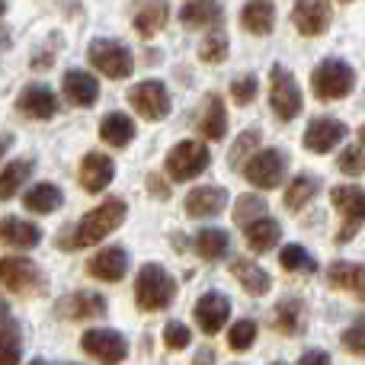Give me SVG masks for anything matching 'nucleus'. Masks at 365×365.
<instances>
[{
	"mask_svg": "<svg viewBox=\"0 0 365 365\" xmlns=\"http://www.w3.org/2000/svg\"><path fill=\"white\" fill-rule=\"evenodd\" d=\"M128 205L122 199H106L103 205H96L93 212H87L81 221H77L74 234L71 237H61L58 234V247L64 250H81V247H96L100 240H106L115 227L125 221Z\"/></svg>",
	"mask_w": 365,
	"mask_h": 365,
	"instance_id": "obj_1",
	"label": "nucleus"
},
{
	"mask_svg": "<svg viewBox=\"0 0 365 365\" xmlns=\"http://www.w3.org/2000/svg\"><path fill=\"white\" fill-rule=\"evenodd\" d=\"M177 295V282L170 272L158 263H145L138 269V282H135V302L141 311H164Z\"/></svg>",
	"mask_w": 365,
	"mask_h": 365,
	"instance_id": "obj_2",
	"label": "nucleus"
},
{
	"mask_svg": "<svg viewBox=\"0 0 365 365\" xmlns=\"http://www.w3.org/2000/svg\"><path fill=\"white\" fill-rule=\"evenodd\" d=\"M353 83H356L353 68L346 61H340V58L321 61L314 68V74H311V87H314V93L321 100H343L353 90Z\"/></svg>",
	"mask_w": 365,
	"mask_h": 365,
	"instance_id": "obj_3",
	"label": "nucleus"
},
{
	"mask_svg": "<svg viewBox=\"0 0 365 365\" xmlns=\"http://www.w3.org/2000/svg\"><path fill=\"white\" fill-rule=\"evenodd\" d=\"M87 55H90V64H93L100 74L113 77V81H122V77H128L135 71L132 51L122 42H115V38H96Z\"/></svg>",
	"mask_w": 365,
	"mask_h": 365,
	"instance_id": "obj_4",
	"label": "nucleus"
},
{
	"mask_svg": "<svg viewBox=\"0 0 365 365\" xmlns=\"http://www.w3.org/2000/svg\"><path fill=\"white\" fill-rule=\"evenodd\" d=\"M208 164H212V154H208V148L199 145V141H180V145L167 154V173L177 182L195 180L199 173L208 170Z\"/></svg>",
	"mask_w": 365,
	"mask_h": 365,
	"instance_id": "obj_5",
	"label": "nucleus"
},
{
	"mask_svg": "<svg viewBox=\"0 0 365 365\" xmlns=\"http://www.w3.org/2000/svg\"><path fill=\"white\" fill-rule=\"evenodd\" d=\"M269 106L276 113V119H282V122H292L302 113V90H298L295 77L282 64H276L269 74Z\"/></svg>",
	"mask_w": 365,
	"mask_h": 365,
	"instance_id": "obj_6",
	"label": "nucleus"
},
{
	"mask_svg": "<svg viewBox=\"0 0 365 365\" xmlns=\"http://www.w3.org/2000/svg\"><path fill=\"white\" fill-rule=\"evenodd\" d=\"M81 346H83V353L93 356L100 365H119L128 359V340L106 327L87 330V334L81 336Z\"/></svg>",
	"mask_w": 365,
	"mask_h": 365,
	"instance_id": "obj_7",
	"label": "nucleus"
},
{
	"mask_svg": "<svg viewBox=\"0 0 365 365\" xmlns=\"http://www.w3.org/2000/svg\"><path fill=\"white\" fill-rule=\"evenodd\" d=\"M128 103L132 109L148 122H158L170 113V93L160 81H141L128 90Z\"/></svg>",
	"mask_w": 365,
	"mask_h": 365,
	"instance_id": "obj_8",
	"label": "nucleus"
},
{
	"mask_svg": "<svg viewBox=\"0 0 365 365\" xmlns=\"http://www.w3.org/2000/svg\"><path fill=\"white\" fill-rule=\"evenodd\" d=\"M0 285L16 295H29V292L42 289V272L26 257H4L0 259Z\"/></svg>",
	"mask_w": 365,
	"mask_h": 365,
	"instance_id": "obj_9",
	"label": "nucleus"
},
{
	"mask_svg": "<svg viewBox=\"0 0 365 365\" xmlns=\"http://www.w3.org/2000/svg\"><path fill=\"white\" fill-rule=\"evenodd\" d=\"M244 177L257 189H276L285 177V154L282 151H259L244 164Z\"/></svg>",
	"mask_w": 365,
	"mask_h": 365,
	"instance_id": "obj_10",
	"label": "nucleus"
},
{
	"mask_svg": "<svg viewBox=\"0 0 365 365\" xmlns=\"http://www.w3.org/2000/svg\"><path fill=\"white\" fill-rule=\"evenodd\" d=\"M346 135H349V128L343 125L340 119L317 115V119L308 125V132H304V148H308L311 154H327V151H334Z\"/></svg>",
	"mask_w": 365,
	"mask_h": 365,
	"instance_id": "obj_11",
	"label": "nucleus"
},
{
	"mask_svg": "<svg viewBox=\"0 0 365 365\" xmlns=\"http://www.w3.org/2000/svg\"><path fill=\"white\" fill-rule=\"evenodd\" d=\"M227 317H231V302H227V295H221V292H205V295L199 298V304H195V324H199V330L208 336L218 334L227 324Z\"/></svg>",
	"mask_w": 365,
	"mask_h": 365,
	"instance_id": "obj_12",
	"label": "nucleus"
},
{
	"mask_svg": "<svg viewBox=\"0 0 365 365\" xmlns=\"http://www.w3.org/2000/svg\"><path fill=\"white\" fill-rule=\"evenodd\" d=\"M16 106H19V113H23L26 119L48 122L51 115L58 113V96H55V90L45 87V83H29V87H23Z\"/></svg>",
	"mask_w": 365,
	"mask_h": 365,
	"instance_id": "obj_13",
	"label": "nucleus"
},
{
	"mask_svg": "<svg viewBox=\"0 0 365 365\" xmlns=\"http://www.w3.org/2000/svg\"><path fill=\"white\" fill-rule=\"evenodd\" d=\"M330 199H334V205L340 208V215L346 218V231L340 234V240H346L349 234L356 231V227L365 221V189L362 186H334L330 189Z\"/></svg>",
	"mask_w": 365,
	"mask_h": 365,
	"instance_id": "obj_14",
	"label": "nucleus"
},
{
	"mask_svg": "<svg viewBox=\"0 0 365 365\" xmlns=\"http://www.w3.org/2000/svg\"><path fill=\"white\" fill-rule=\"evenodd\" d=\"M292 19L302 36H321L330 23V0H295Z\"/></svg>",
	"mask_w": 365,
	"mask_h": 365,
	"instance_id": "obj_15",
	"label": "nucleus"
},
{
	"mask_svg": "<svg viewBox=\"0 0 365 365\" xmlns=\"http://www.w3.org/2000/svg\"><path fill=\"white\" fill-rule=\"evenodd\" d=\"M87 272L100 282H122V276L128 272V253L122 247H106L87 263Z\"/></svg>",
	"mask_w": 365,
	"mask_h": 365,
	"instance_id": "obj_16",
	"label": "nucleus"
},
{
	"mask_svg": "<svg viewBox=\"0 0 365 365\" xmlns=\"http://www.w3.org/2000/svg\"><path fill=\"white\" fill-rule=\"evenodd\" d=\"M113 177H115V164L106 154L93 151L81 160V186L87 189V192H103V189L113 182Z\"/></svg>",
	"mask_w": 365,
	"mask_h": 365,
	"instance_id": "obj_17",
	"label": "nucleus"
},
{
	"mask_svg": "<svg viewBox=\"0 0 365 365\" xmlns=\"http://www.w3.org/2000/svg\"><path fill=\"white\" fill-rule=\"evenodd\" d=\"M327 282L334 289L349 292L359 302H365V263H346V259H340V263H334L327 269Z\"/></svg>",
	"mask_w": 365,
	"mask_h": 365,
	"instance_id": "obj_18",
	"label": "nucleus"
},
{
	"mask_svg": "<svg viewBox=\"0 0 365 365\" xmlns=\"http://www.w3.org/2000/svg\"><path fill=\"white\" fill-rule=\"evenodd\" d=\"M227 205V192L221 186H199L186 195V212L192 218H215Z\"/></svg>",
	"mask_w": 365,
	"mask_h": 365,
	"instance_id": "obj_19",
	"label": "nucleus"
},
{
	"mask_svg": "<svg viewBox=\"0 0 365 365\" xmlns=\"http://www.w3.org/2000/svg\"><path fill=\"white\" fill-rule=\"evenodd\" d=\"M167 19H170V4L167 0H141L138 10H135V29L145 38H151L164 29Z\"/></svg>",
	"mask_w": 365,
	"mask_h": 365,
	"instance_id": "obj_20",
	"label": "nucleus"
},
{
	"mask_svg": "<svg viewBox=\"0 0 365 365\" xmlns=\"http://www.w3.org/2000/svg\"><path fill=\"white\" fill-rule=\"evenodd\" d=\"M42 240V227L32 225V221H23V218H0V244L6 247H36Z\"/></svg>",
	"mask_w": 365,
	"mask_h": 365,
	"instance_id": "obj_21",
	"label": "nucleus"
},
{
	"mask_svg": "<svg viewBox=\"0 0 365 365\" xmlns=\"http://www.w3.org/2000/svg\"><path fill=\"white\" fill-rule=\"evenodd\" d=\"M64 96H68L74 106H93L100 100V83L93 74L87 71H68L64 74Z\"/></svg>",
	"mask_w": 365,
	"mask_h": 365,
	"instance_id": "obj_22",
	"label": "nucleus"
},
{
	"mask_svg": "<svg viewBox=\"0 0 365 365\" xmlns=\"http://www.w3.org/2000/svg\"><path fill=\"white\" fill-rule=\"evenodd\" d=\"M240 26L253 36H269L276 26V6L269 0H247L240 10Z\"/></svg>",
	"mask_w": 365,
	"mask_h": 365,
	"instance_id": "obj_23",
	"label": "nucleus"
},
{
	"mask_svg": "<svg viewBox=\"0 0 365 365\" xmlns=\"http://www.w3.org/2000/svg\"><path fill=\"white\" fill-rule=\"evenodd\" d=\"M61 311L71 321H96V317H106V298L96 292H74Z\"/></svg>",
	"mask_w": 365,
	"mask_h": 365,
	"instance_id": "obj_24",
	"label": "nucleus"
},
{
	"mask_svg": "<svg viewBox=\"0 0 365 365\" xmlns=\"http://www.w3.org/2000/svg\"><path fill=\"white\" fill-rule=\"evenodd\" d=\"M199 132L205 135L208 141H221L227 132V113H225V100H221L218 93H212L205 100V106H202L199 113Z\"/></svg>",
	"mask_w": 365,
	"mask_h": 365,
	"instance_id": "obj_25",
	"label": "nucleus"
},
{
	"mask_svg": "<svg viewBox=\"0 0 365 365\" xmlns=\"http://www.w3.org/2000/svg\"><path fill=\"white\" fill-rule=\"evenodd\" d=\"M61 202H64V192L55 182H36L23 195L26 212H36V215H51L55 208H61Z\"/></svg>",
	"mask_w": 365,
	"mask_h": 365,
	"instance_id": "obj_26",
	"label": "nucleus"
},
{
	"mask_svg": "<svg viewBox=\"0 0 365 365\" xmlns=\"http://www.w3.org/2000/svg\"><path fill=\"white\" fill-rule=\"evenodd\" d=\"M231 272L237 276V282L244 285L250 295H266V292L272 289L269 272H266L263 266L250 263V259H234V263H231Z\"/></svg>",
	"mask_w": 365,
	"mask_h": 365,
	"instance_id": "obj_27",
	"label": "nucleus"
},
{
	"mask_svg": "<svg viewBox=\"0 0 365 365\" xmlns=\"http://www.w3.org/2000/svg\"><path fill=\"white\" fill-rule=\"evenodd\" d=\"M244 234H247V244L253 247L257 253H266V250H272V247L279 244V237H282V227H279V221L276 218H257L253 225H247L244 227Z\"/></svg>",
	"mask_w": 365,
	"mask_h": 365,
	"instance_id": "obj_28",
	"label": "nucleus"
},
{
	"mask_svg": "<svg viewBox=\"0 0 365 365\" xmlns=\"http://www.w3.org/2000/svg\"><path fill=\"white\" fill-rule=\"evenodd\" d=\"M100 138L113 148H125L128 141L135 138V122L128 119L125 113H109L106 119L100 122Z\"/></svg>",
	"mask_w": 365,
	"mask_h": 365,
	"instance_id": "obj_29",
	"label": "nucleus"
},
{
	"mask_svg": "<svg viewBox=\"0 0 365 365\" xmlns=\"http://www.w3.org/2000/svg\"><path fill=\"white\" fill-rule=\"evenodd\" d=\"M221 6L215 4V0H192V4H186L180 10V19L182 26H189V29H199V26H218L221 23Z\"/></svg>",
	"mask_w": 365,
	"mask_h": 365,
	"instance_id": "obj_30",
	"label": "nucleus"
},
{
	"mask_svg": "<svg viewBox=\"0 0 365 365\" xmlns=\"http://www.w3.org/2000/svg\"><path fill=\"white\" fill-rule=\"evenodd\" d=\"M272 327L279 330V334L285 336H295L304 330V308L298 298H282V302L276 304V324Z\"/></svg>",
	"mask_w": 365,
	"mask_h": 365,
	"instance_id": "obj_31",
	"label": "nucleus"
},
{
	"mask_svg": "<svg viewBox=\"0 0 365 365\" xmlns=\"http://www.w3.org/2000/svg\"><path fill=\"white\" fill-rule=\"evenodd\" d=\"M227 247H231V237H227L225 231H218V227H205V231L195 234V253H199L202 259H208V263L225 259Z\"/></svg>",
	"mask_w": 365,
	"mask_h": 365,
	"instance_id": "obj_32",
	"label": "nucleus"
},
{
	"mask_svg": "<svg viewBox=\"0 0 365 365\" xmlns=\"http://www.w3.org/2000/svg\"><path fill=\"white\" fill-rule=\"evenodd\" d=\"M29 173H32V160H10L4 167V173H0V202L13 199L19 192V186L29 180Z\"/></svg>",
	"mask_w": 365,
	"mask_h": 365,
	"instance_id": "obj_33",
	"label": "nucleus"
},
{
	"mask_svg": "<svg viewBox=\"0 0 365 365\" xmlns=\"http://www.w3.org/2000/svg\"><path fill=\"white\" fill-rule=\"evenodd\" d=\"M23 359V330L19 324L6 321L0 327V365H19Z\"/></svg>",
	"mask_w": 365,
	"mask_h": 365,
	"instance_id": "obj_34",
	"label": "nucleus"
},
{
	"mask_svg": "<svg viewBox=\"0 0 365 365\" xmlns=\"http://www.w3.org/2000/svg\"><path fill=\"white\" fill-rule=\"evenodd\" d=\"M317 189H321L317 177H308V173H302V177H295V180L289 182V189H285V205H289L292 212H298V208H304L311 199H314Z\"/></svg>",
	"mask_w": 365,
	"mask_h": 365,
	"instance_id": "obj_35",
	"label": "nucleus"
},
{
	"mask_svg": "<svg viewBox=\"0 0 365 365\" xmlns=\"http://www.w3.org/2000/svg\"><path fill=\"white\" fill-rule=\"evenodd\" d=\"M279 263H282L289 272H304V276L317 272L314 257H311V253L304 250L302 244H289V247H282V253H279Z\"/></svg>",
	"mask_w": 365,
	"mask_h": 365,
	"instance_id": "obj_36",
	"label": "nucleus"
},
{
	"mask_svg": "<svg viewBox=\"0 0 365 365\" xmlns=\"http://www.w3.org/2000/svg\"><path fill=\"white\" fill-rule=\"evenodd\" d=\"M266 215V199H259V195H240L237 208H234V221H237L240 227L253 225L257 218H263Z\"/></svg>",
	"mask_w": 365,
	"mask_h": 365,
	"instance_id": "obj_37",
	"label": "nucleus"
},
{
	"mask_svg": "<svg viewBox=\"0 0 365 365\" xmlns=\"http://www.w3.org/2000/svg\"><path fill=\"white\" fill-rule=\"evenodd\" d=\"M253 340H257V324L253 321H237L227 334V343H231L234 353H247L253 346Z\"/></svg>",
	"mask_w": 365,
	"mask_h": 365,
	"instance_id": "obj_38",
	"label": "nucleus"
},
{
	"mask_svg": "<svg viewBox=\"0 0 365 365\" xmlns=\"http://www.w3.org/2000/svg\"><path fill=\"white\" fill-rule=\"evenodd\" d=\"M225 55H227V36L225 32H212V36L202 42V48H199V58L202 61H208V64L225 61Z\"/></svg>",
	"mask_w": 365,
	"mask_h": 365,
	"instance_id": "obj_39",
	"label": "nucleus"
},
{
	"mask_svg": "<svg viewBox=\"0 0 365 365\" xmlns=\"http://www.w3.org/2000/svg\"><path fill=\"white\" fill-rule=\"evenodd\" d=\"M257 90H259V81L253 74H244V77H237V81L231 83V96H234L237 106H247V103L257 100Z\"/></svg>",
	"mask_w": 365,
	"mask_h": 365,
	"instance_id": "obj_40",
	"label": "nucleus"
},
{
	"mask_svg": "<svg viewBox=\"0 0 365 365\" xmlns=\"http://www.w3.org/2000/svg\"><path fill=\"white\" fill-rule=\"evenodd\" d=\"M189 340H192V334H189L186 324L170 321V324L164 327V343H167L170 349H186V346H189Z\"/></svg>",
	"mask_w": 365,
	"mask_h": 365,
	"instance_id": "obj_41",
	"label": "nucleus"
},
{
	"mask_svg": "<svg viewBox=\"0 0 365 365\" xmlns=\"http://www.w3.org/2000/svg\"><path fill=\"white\" fill-rule=\"evenodd\" d=\"M343 346H346L349 353H356V356H365V317L362 321H356L353 327L343 330Z\"/></svg>",
	"mask_w": 365,
	"mask_h": 365,
	"instance_id": "obj_42",
	"label": "nucleus"
},
{
	"mask_svg": "<svg viewBox=\"0 0 365 365\" xmlns=\"http://www.w3.org/2000/svg\"><path fill=\"white\" fill-rule=\"evenodd\" d=\"M340 173H346V177H356V173H362V148L359 145L340 154Z\"/></svg>",
	"mask_w": 365,
	"mask_h": 365,
	"instance_id": "obj_43",
	"label": "nucleus"
},
{
	"mask_svg": "<svg viewBox=\"0 0 365 365\" xmlns=\"http://www.w3.org/2000/svg\"><path fill=\"white\" fill-rule=\"evenodd\" d=\"M257 141H259V132H257V128H253V132H244V135H240L237 145H234V151H231V164L237 167V164H240V158H244V154L250 151V148L257 145Z\"/></svg>",
	"mask_w": 365,
	"mask_h": 365,
	"instance_id": "obj_44",
	"label": "nucleus"
},
{
	"mask_svg": "<svg viewBox=\"0 0 365 365\" xmlns=\"http://www.w3.org/2000/svg\"><path fill=\"white\" fill-rule=\"evenodd\" d=\"M298 365H330V356L324 349H308V353L298 359Z\"/></svg>",
	"mask_w": 365,
	"mask_h": 365,
	"instance_id": "obj_45",
	"label": "nucleus"
},
{
	"mask_svg": "<svg viewBox=\"0 0 365 365\" xmlns=\"http://www.w3.org/2000/svg\"><path fill=\"white\" fill-rule=\"evenodd\" d=\"M151 189L158 192V199H167V195H170V192H167V186H164V182H160L158 177H151Z\"/></svg>",
	"mask_w": 365,
	"mask_h": 365,
	"instance_id": "obj_46",
	"label": "nucleus"
},
{
	"mask_svg": "<svg viewBox=\"0 0 365 365\" xmlns=\"http://www.w3.org/2000/svg\"><path fill=\"white\" fill-rule=\"evenodd\" d=\"M6 321H10V304H6V298L0 295V327H4Z\"/></svg>",
	"mask_w": 365,
	"mask_h": 365,
	"instance_id": "obj_47",
	"label": "nucleus"
},
{
	"mask_svg": "<svg viewBox=\"0 0 365 365\" xmlns=\"http://www.w3.org/2000/svg\"><path fill=\"white\" fill-rule=\"evenodd\" d=\"M208 362H212V353H208V349L202 356H195V365H208Z\"/></svg>",
	"mask_w": 365,
	"mask_h": 365,
	"instance_id": "obj_48",
	"label": "nucleus"
},
{
	"mask_svg": "<svg viewBox=\"0 0 365 365\" xmlns=\"http://www.w3.org/2000/svg\"><path fill=\"white\" fill-rule=\"evenodd\" d=\"M6 148H10V138H6V135H0V158L6 154Z\"/></svg>",
	"mask_w": 365,
	"mask_h": 365,
	"instance_id": "obj_49",
	"label": "nucleus"
},
{
	"mask_svg": "<svg viewBox=\"0 0 365 365\" xmlns=\"http://www.w3.org/2000/svg\"><path fill=\"white\" fill-rule=\"evenodd\" d=\"M359 138H362V145H365V125L359 128Z\"/></svg>",
	"mask_w": 365,
	"mask_h": 365,
	"instance_id": "obj_50",
	"label": "nucleus"
},
{
	"mask_svg": "<svg viewBox=\"0 0 365 365\" xmlns=\"http://www.w3.org/2000/svg\"><path fill=\"white\" fill-rule=\"evenodd\" d=\"M29 365H45V362H42V359H36V362H29Z\"/></svg>",
	"mask_w": 365,
	"mask_h": 365,
	"instance_id": "obj_51",
	"label": "nucleus"
},
{
	"mask_svg": "<svg viewBox=\"0 0 365 365\" xmlns=\"http://www.w3.org/2000/svg\"><path fill=\"white\" fill-rule=\"evenodd\" d=\"M4 6H6V4H4V0H0V13H4Z\"/></svg>",
	"mask_w": 365,
	"mask_h": 365,
	"instance_id": "obj_52",
	"label": "nucleus"
},
{
	"mask_svg": "<svg viewBox=\"0 0 365 365\" xmlns=\"http://www.w3.org/2000/svg\"><path fill=\"white\" fill-rule=\"evenodd\" d=\"M272 365H282V362H272Z\"/></svg>",
	"mask_w": 365,
	"mask_h": 365,
	"instance_id": "obj_53",
	"label": "nucleus"
},
{
	"mask_svg": "<svg viewBox=\"0 0 365 365\" xmlns=\"http://www.w3.org/2000/svg\"><path fill=\"white\" fill-rule=\"evenodd\" d=\"M71 365H74V362H71Z\"/></svg>",
	"mask_w": 365,
	"mask_h": 365,
	"instance_id": "obj_54",
	"label": "nucleus"
}]
</instances>
